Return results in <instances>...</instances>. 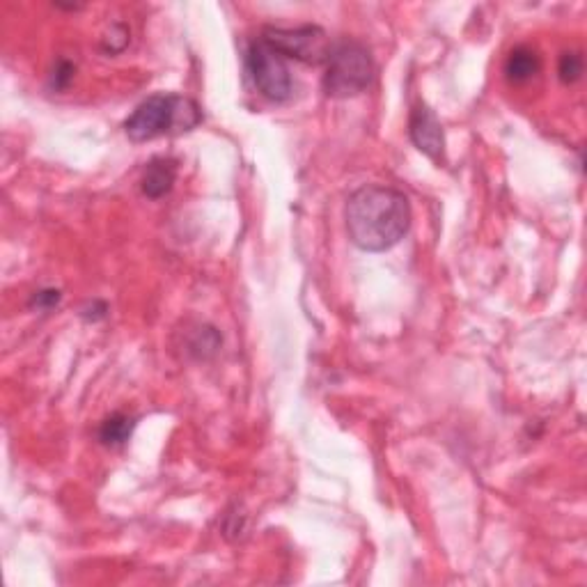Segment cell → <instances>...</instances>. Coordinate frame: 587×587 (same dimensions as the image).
Listing matches in <instances>:
<instances>
[{
    "mask_svg": "<svg viewBox=\"0 0 587 587\" xmlns=\"http://www.w3.org/2000/svg\"><path fill=\"white\" fill-rule=\"evenodd\" d=\"M72 78H74V65H69V62L60 60L58 67H56V72H53V85H56L58 90L67 88Z\"/></svg>",
    "mask_w": 587,
    "mask_h": 587,
    "instance_id": "cell-11",
    "label": "cell"
},
{
    "mask_svg": "<svg viewBox=\"0 0 587 587\" xmlns=\"http://www.w3.org/2000/svg\"><path fill=\"white\" fill-rule=\"evenodd\" d=\"M409 136L413 145L418 147L422 154H427L429 159L438 161L443 156L445 138H443V127L438 122L434 111H429L427 106H418L416 111L411 113L409 122Z\"/></svg>",
    "mask_w": 587,
    "mask_h": 587,
    "instance_id": "cell-6",
    "label": "cell"
},
{
    "mask_svg": "<svg viewBox=\"0 0 587 587\" xmlns=\"http://www.w3.org/2000/svg\"><path fill=\"white\" fill-rule=\"evenodd\" d=\"M248 74L260 95L269 101H287L292 97L294 83L285 58L273 51L262 37L248 46Z\"/></svg>",
    "mask_w": 587,
    "mask_h": 587,
    "instance_id": "cell-4",
    "label": "cell"
},
{
    "mask_svg": "<svg viewBox=\"0 0 587 587\" xmlns=\"http://www.w3.org/2000/svg\"><path fill=\"white\" fill-rule=\"evenodd\" d=\"M262 39L283 58H294L305 65H326L331 42L319 26L266 28Z\"/></svg>",
    "mask_w": 587,
    "mask_h": 587,
    "instance_id": "cell-5",
    "label": "cell"
},
{
    "mask_svg": "<svg viewBox=\"0 0 587 587\" xmlns=\"http://www.w3.org/2000/svg\"><path fill=\"white\" fill-rule=\"evenodd\" d=\"M374 76V62L367 46L356 39L331 44L326 58L324 90L333 99H349L367 90Z\"/></svg>",
    "mask_w": 587,
    "mask_h": 587,
    "instance_id": "cell-3",
    "label": "cell"
},
{
    "mask_svg": "<svg viewBox=\"0 0 587 587\" xmlns=\"http://www.w3.org/2000/svg\"><path fill=\"white\" fill-rule=\"evenodd\" d=\"M58 303H60L58 289H46V292L35 294V299H33V305H37V308H44V310H49V308H53V305H58Z\"/></svg>",
    "mask_w": 587,
    "mask_h": 587,
    "instance_id": "cell-12",
    "label": "cell"
},
{
    "mask_svg": "<svg viewBox=\"0 0 587 587\" xmlns=\"http://www.w3.org/2000/svg\"><path fill=\"white\" fill-rule=\"evenodd\" d=\"M177 179V163L172 159H154L150 166L145 168L143 175V193L147 198L159 200L163 195L170 193L172 184Z\"/></svg>",
    "mask_w": 587,
    "mask_h": 587,
    "instance_id": "cell-7",
    "label": "cell"
},
{
    "mask_svg": "<svg viewBox=\"0 0 587 587\" xmlns=\"http://www.w3.org/2000/svg\"><path fill=\"white\" fill-rule=\"evenodd\" d=\"M202 122V111L193 99L179 95H154L145 99L124 122L133 143H145L170 133L191 131Z\"/></svg>",
    "mask_w": 587,
    "mask_h": 587,
    "instance_id": "cell-2",
    "label": "cell"
},
{
    "mask_svg": "<svg viewBox=\"0 0 587 587\" xmlns=\"http://www.w3.org/2000/svg\"><path fill=\"white\" fill-rule=\"evenodd\" d=\"M133 427H136V420L131 416H124V413H115L108 420H104V425L99 429V438L104 445H124L133 434Z\"/></svg>",
    "mask_w": 587,
    "mask_h": 587,
    "instance_id": "cell-9",
    "label": "cell"
},
{
    "mask_svg": "<svg viewBox=\"0 0 587 587\" xmlns=\"http://www.w3.org/2000/svg\"><path fill=\"white\" fill-rule=\"evenodd\" d=\"M539 67H542V62H539L535 49H530V46H516L510 56H507L505 74L512 83H526L537 76Z\"/></svg>",
    "mask_w": 587,
    "mask_h": 587,
    "instance_id": "cell-8",
    "label": "cell"
},
{
    "mask_svg": "<svg viewBox=\"0 0 587 587\" xmlns=\"http://www.w3.org/2000/svg\"><path fill=\"white\" fill-rule=\"evenodd\" d=\"M347 230L360 250L381 253L404 239L411 225L406 195L390 186H363L347 202Z\"/></svg>",
    "mask_w": 587,
    "mask_h": 587,
    "instance_id": "cell-1",
    "label": "cell"
},
{
    "mask_svg": "<svg viewBox=\"0 0 587 587\" xmlns=\"http://www.w3.org/2000/svg\"><path fill=\"white\" fill-rule=\"evenodd\" d=\"M558 74L562 78V83H576L578 78L583 74V56L576 51H567L562 53L560 65H558Z\"/></svg>",
    "mask_w": 587,
    "mask_h": 587,
    "instance_id": "cell-10",
    "label": "cell"
}]
</instances>
